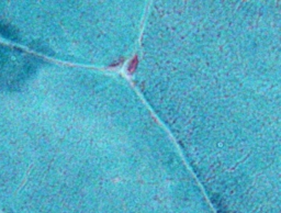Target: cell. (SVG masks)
Listing matches in <instances>:
<instances>
[{
    "label": "cell",
    "mask_w": 281,
    "mask_h": 213,
    "mask_svg": "<svg viewBox=\"0 0 281 213\" xmlns=\"http://www.w3.org/2000/svg\"><path fill=\"white\" fill-rule=\"evenodd\" d=\"M136 61H137V59H136V58H135V59H134V62H133V63H132V62H131V64H130V68H128V70H130V72H131V70H133V69H134V67H135V64H136Z\"/></svg>",
    "instance_id": "obj_1"
}]
</instances>
